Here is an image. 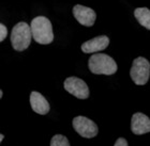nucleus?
<instances>
[{
	"instance_id": "obj_14",
	"label": "nucleus",
	"mask_w": 150,
	"mask_h": 146,
	"mask_svg": "<svg viewBox=\"0 0 150 146\" xmlns=\"http://www.w3.org/2000/svg\"><path fill=\"white\" fill-rule=\"evenodd\" d=\"M114 146H128V142L123 138H119L118 140L116 141V143Z\"/></svg>"
},
{
	"instance_id": "obj_13",
	"label": "nucleus",
	"mask_w": 150,
	"mask_h": 146,
	"mask_svg": "<svg viewBox=\"0 0 150 146\" xmlns=\"http://www.w3.org/2000/svg\"><path fill=\"white\" fill-rule=\"evenodd\" d=\"M6 35H8V29H6V27L3 24H1L0 25V41L3 42L4 38L6 37Z\"/></svg>"
},
{
	"instance_id": "obj_11",
	"label": "nucleus",
	"mask_w": 150,
	"mask_h": 146,
	"mask_svg": "<svg viewBox=\"0 0 150 146\" xmlns=\"http://www.w3.org/2000/svg\"><path fill=\"white\" fill-rule=\"evenodd\" d=\"M134 16L143 27L150 30V10L148 8H137V9H135Z\"/></svg>"
},
{
	"instance_id": "obj_9",
	"label": "nucleus",
	"mask_w": 150,
	"mask_h": 146,
	"mask_svg": "<svg viewBox=\"0 0 150 146\" xmlns=\"http://www.w3.org/2000/svg\"><path fill=\"white\" fill-rule=\"evenodd\" d=\"M110 44V38L106 35H100V36L93 37L91 40L85 42L81 44V50L85 53H92L98 52V51H102L108 46Z\"/></svg>"
},
{
	"instance_id": "obj_10",
	"label": "nucleus",
	"mask_w": 150,
	"mask_h": 146,
	"mask_svg": "<svg viewBox=\"0 0 150 146\" xmlns=\"http://www.w3.org/2000/svg\"><path fill=\"white\" fill-rule=\"evenodd\" d=\"M30 105L32 110L38 114L44 115L50 112V103L46 98L39 92H31L30 94Z\"/></svg>"
},
{
	"instance_id": "obj_5",
	"label": "nucleus",
	"mask_w": 150,
	"mask_h": 146,
	"mask_svg": "<svg viewBox=\"0 0 150 146\" xmlns=\"http://www.w3.org/2000/svg\"><path fill=\"white\" fill-rule=\"evenodd\" d=\"M72 124L75 131L83 138L91 139L98 134V126L96 125V123L85 116L74 117Z\"/></svg>"
},
{
	"instance_id": "obj_2",
	"label": "nucleus",
	"mask_w": 150,
	"mask_h": 146,
	"mask_svg": "<svg viewBox=\"0 0 150 146\" xmlns=\"http://www.w3.org/2000/svg\"><path fill=\"white\" fill-rule=\"evenodd\" d=\"M88 66L90 72L96 75H112L117 72V64L114 59L104 53L92 54Z\"/></svg>"
},
{
	"instance_id": "obj_15",
	"label": "nucleus",
	"mask_w": 150,
	"mask_h": 146,
	"mask_svg": "<svg viewBox=\"0 0 150 146\" xmlns=\"http://www.w3.org/2000/svg\"><path fill=\"white\" fill-rule=\"evenodd\" d=\"M3 139H4V136H3V134H0V141H1V142L3 141Z\"/></svg>"
},
{
	"instance_id": "obj_4",
	"label": "nucleus",
	"mask_w": 150,
	"mask_h": 146,
	"mask_svg": "<svg viewBox=\"0 0 150 146\" xmlns=\"http://www.w3.org/2000/svg\"><path fill=\"white\" fill-rule=\"evenodd\" d=\"M130 76L135 84L144 85L150 77V63L143 57H138L133 61Z\"/></svg>"
},
{
	"instance_id": "obj_8",
	"label": "nucleus",
	"mask_w": 150,
	"mask_h": 146,
	"mask_svg": "<svg viewBox=\"0 0 150 146\" xmlns=\"http://www.w3.org/2000/svg\"><path fill=\"white\" fill-rule=\"evenodd\" d=\"M131 130L137 136L150 132V118L141 112L133 114L131 119Z\"/></svg>"
},
{
	"instance_id": "obj_3",
	"label": "nucleus",
	"mask_w": 150,
	"mask_h": 146,
	"mask_svg": "<svg viewBox=\"0 0 150 146\" xmlns=\"http://www.w3.org/2000/svg\"><path fill=\"white\" fill-rule=\"evenodd\" d=\"M32 31L26 22H22L16 24L11 32V44L12 47L17 51L27 49L31 43Z\"/></svg>"
},
{
	"instance_id": "obj_6",
	"label": "nucleus",
	"mask_w": 150,
	"mask_h": 146,
	"mask_svg": "<svg viewBox=\"0 0 150 146\" xmlns=\"http://www.w3.org/2000/svg\"><path fill=\"white\" fill-rule=\"evenodd\" d=\"M63 87L67 92L79 99H86L89 97V89L84 80L76 77L67 78Z\"/></svg>"
},
{
	"instance_id": "obj_1",
	"label": "nucleus",
	"mask_w": 150,
	"mask_h": 146,
	"mask_svg": "<svg viewBox=\"0 0 150 146\" xmlns=\"http://www.w3.org/2000/svg\"><path fill=\"white\" fill-rule=\"evenodd\" d=\"M32 37L37 43L41 45H47L54 41L53 27L50 19L44 16H38L31 22Z\"/></svg>"
},
{
	"instance_id": "obj_12",
	"label": "nucleus",
	"mask_w": 150,
	"mask_h": 146,
	"mask_svg": "<svg viewBox=\"0 0 150 146\" xmlns=\"http://www.w3.org/2000/svg\"><path fill=\"white\" fill-rule=\"evenodd\" d=\"M50 146H70L69 140L62 134H56L50 140Z\"/></svg>"
},
{
	"instance_id": "obj_7",
	"label": "nucleus",
	"mask_w": 150,
	"mask_h": 146,
	"mask_svg": "<svg viewBox=\"0 0 150 146\" xmlns=\"http://www.w3.org/2000/svg\"><path fill=\"white\" fill-rule=\"evenodd\" d=\"M73 15L81 25L86 26V27L93 26L96 18H97V14L93 10L87 6H81V4H76L73 8Z\"/></svg>"
}]
</instances>
